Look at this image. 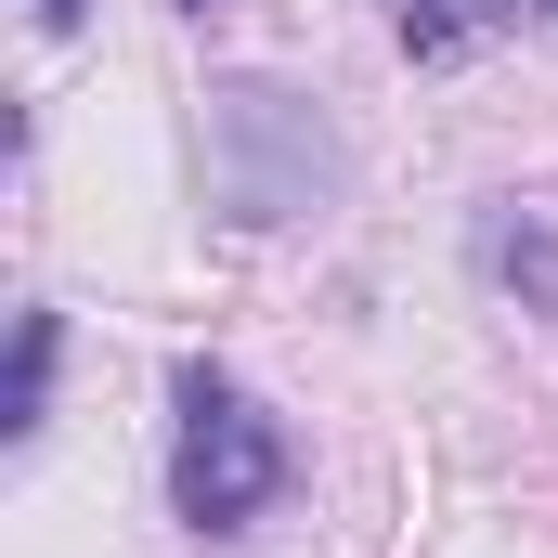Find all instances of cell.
I'll return each instance as SVG.
<instances>
[{"label": "cell", "mask_w": 558, "mask_h": 558, "mask_svg": "<svg viewBox=\"0 0 558 558\" xmlns=\"http://www.w3.org/2000/svg\"><path fill=\"white\" fill-rule=\"evenodd\" d=\"M390 13H403V52H454V39H468L481 13H507V0H390Z\"/></svg>", "instance_id": "5b68a950"}, {"label": "cell", "mask_w": 558, "mask_h": 558, "mask_svg": "<svg viewBox=\"0 0 558 558\" xmlns=\"http://www.w3.org/2000/svg\"><path fill=\"white\" fill-rule=\"evenodd\" d=\"M26 13H39V26H78V0H26Z\"/></svg>", "instance_id": "8992f818"}, {"label": "cell", "mask_w": 558, "mask_h": 558, "mask_svg": "<svg viewBox=\"0 0 558 558\" xmlns=\"http://www.w3.org/2000/svg\"><path fill=\"white\" fill-rule=\"evenodd\" d=\"M533 13H558V0H533Z\"/></svg>", "instance_id": "ba28073f"}, {"label": "cell", "mask_w": 558, "mask_h": 558, "mask_svg": "<svg viewBox=\"0 0 558 558\" xmlns=\"http://www.w3.org/2000/svg\"><path fill=\"white\" fill-rule=\"evenodd\" d=\"M481 274L520 286L533 312H558V234L533 221V208H481Z\"/></svg>", "instance_id": "3957f363"}, {"label": "cell", "mask_w": 558, "mask_h": 558, "mask_svg": "<svg viewBox=\"0 0 558 558\" xmlns=\"http://www.w3.org/2000/svg\"><path fill=\"white\" fill-rule=\"evenodd\" d=\"M286 494V441L274 416L234 390V377H182V441H169V507L195 520V533H247L260 507Z\"/></svg>", "instance_id": "7a4b0ae2"}, {"label": "cell", "mask_w": 558, "mask_h": 558, "mask_svg": "<svg viewBox=\"0 0 558 558\" xmlns=\"http://www.w3.org/2000/svg\"><path fill=\"white\" fill-rule=\"evenodd\" d=\"M208 169H221V208H234V221H299V208L338 195L325 118H312L299 92H274V78H234V92L208 105Z\"/></svg>", "instance_id": "6da1fadb"}, {"label": "cell", "mask_w": 558, "mask_h": 558, "mask_svg": "<svg viewBox=\"0 0 558 558\" xmlns=\"http://www.w3.org/2000/svg\"><path fill=\"white\" fill-rule=\"evenodd\" d=\"M39 403H52V312H26V325H13V441H26V428H39Z\"/></svg>", "instance_id": "277c9868"}, {"label": "cell", "mask_w": 558, "mask_h": 558, "mask_svg": "<svg viewBox=\"0 0 558 558\" xmlns=\"http://www.w3.org/2000/svg\"><path fill=\"white\" fill-rule=\"evenodd\" d=\"M182 13H221V0H182Z\"/></svg>", "instance_id": "52a82bcc"}]
</instances>
